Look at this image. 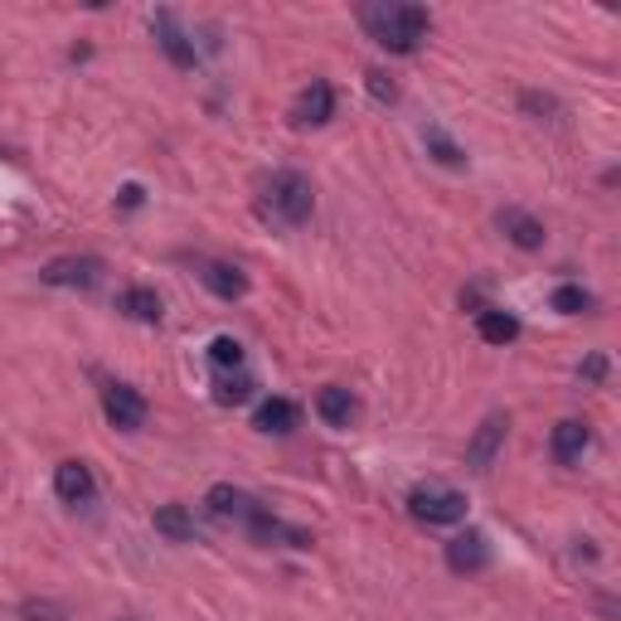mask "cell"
<instances>
[{"mask_svg":"<svg viewBox=\"0 0 621 621\" xmlns=\"http://www.w3.org/2000/svg\"><path fill=\"white\" fill-rule=\"evenodd\" d=\"M505 427H510V417H505V413H490L486 423L476 427L472 447H466V466H472L476 476H486L490 466H496V456H500V447H505Z\"/></svg>","mask_w":621,"mask_h":621,"instance_id":"6","label":"cell"},{"mask_svg":"<svg viewBox=\"0 0 621 621\" xmlns=\"http://www.w3.org/2000/svg\"><path fill=\"white\" fill-rule=\"evenodd\" d=\"M423 142H427V151H433V156L442 161V166H452V170H462V166H466V151L456 146L452 136L442 132V126H427V132H423Z\"/></svg>","mask_w":621,"mask_h":621,"instance_id":"21","label":"cell"},{"mask_svg":"<svg viewBox=\"0 0 621 621\" xmlns=\"http://www.w3.org/2000/svg\"><path fill=\"white\" fill-rule=\"evenodd\" d=\"M364 79H370V93L379 97V103H394V97H399V87H394V79H389L384 69H370Z\"/></svg>","mask_w":621,"mask_h":621,"instance_id":"25","label":"cell"},{"mask_svg":"<svg viewBox=\"0 0 621 621\" xmlns=\"http://www.w3.org/2000/svg\"><path fill=\"white\" fill-rule=\"evenodd\" d=\"M151 30H156V44L166 49V59L175 63V69H195V40H189V34L180 30V20L170 15V10H156V15H151Z\"/></svg>","mask_w":621,"mask_h":621,"instance_id":"9","label":"cell"},{"mask_svg":"<svg viewBox=\"0 0 621 621\" xmlns=\"http://www.w3.org/2000/svg\"><path fill=\"white\" fill-rule=\"evenodd\" d=\"M122 205H126V209L142 205V185H126V189H122Z\"/></svg>","mask_w":621,"mask_h":621,"instance_id":"28","label":"cell"},{"mask_svg":"<svg viewBox=\"0 0 621 621\" xmlns=\"http://www.w3.org/2000/svg\"><path fill=\"white\" fill-rule=\"evenodd\" d=\"M476 331H480V340H486V345H510V340H519V315L490 307V311L476 315Z\"/></svg>","mask_w":621,"mask_h":621,"instance_id":"19","label":"cell"},{"mask_svg":"<svg viewBox=\"0 0 621 621\" xmlns=\"http://www.w3.org/2000/svg\"><path fill=\"white\" fill-rule=\"evenodd\" d=\"M602 374H607V360H602V354H592V360L582 364V379H592V384H598Z\"/></svg>","mask_w":621,"mask_h":621,"instance_id":"27","label":"cell"},{"mask_svg":"<svg viewBox=\"0 0 621 621\" xmlns=\"http://www.w3.org/2000/svg\"><path fill=\"white\" fill-rule=\"evenodd\" d=\"M252 389H258V384H252L248 374H238V379H219V394H214V399H219V403H248V399H252Z\"/></svg>","mask_w":621,"mask_h":621,"instance_id":"24","label":"cell"},{"mask_svg":"<svg viewBox=\"0 0 621 621\" xmlns=\"http://www.w3.org/2000/svg\"><path fill=\"white\" fill-rule=\"evenodd\" d=\"M54 490H59V500H63V505H87V500L97 496V476H93V466H87V462H59Z\"/></svg>","mask_w":621,"mask_h":621,"instance_id":"12","label":"cell"},{"mask_svg":"<svg viewBox=\"0 0 621 621\" xmlns=\"http://www.w3.org/2000/svg\"><path fill=\"white\" fill-rule=\"evenodd\" d=\"M103 272H107V262L103 258H93V252H79V258H54V262H44V282L49 287H73V291H87V287H97L103 282Z\"/></svg>","mask_w":621,"mask_h":621,"instance_id":"4","label":"cell"},{"mask_svg":"<svg viewBox=\"0 0 621 621\" xmlns=\"http://www.w3.org/2000/svg\"><path fill=\"white\" fill-rule=\"evenodd\" d=\"M553 462L559 466H573V462H582V452L592 447V427L588 423H578V417H563L559 427H553Z\"/></svg>","mask_w":621,"mask_h":621,"instance_id":"13","label":"cell"},{"mask_svg":"<svg viewBox=\"0 0 621 621\" xmlns=\"http://www.w3.org/2000/svg\"><path fill=\"white\" fill-rule=\"evenodd\" d=\"M205 505H209L214 519H244V525H248V515L258 510V500H252L248 490H238V486H214L205 496Z\"/></svg>","mask_w":621,"mask_h":621,"instance_id":"16","label":"cell"},{"mask_svg":"<svg viewBox=\"0 0 621 621\" xmlns=\"http://www.w3.org/2000/svg\"><path fill=\"white\" fill-rule=\"evenodd\" d=\"M588 307H592V297H588V291H582V287H573V282L553 291V311H559V315H582Z\"/></svg>","mask_w":621,"mask_h":621,"instance_id":"23","label":"cell"},{"mask_svg":"<svg viewBox=\"0 0 621 621\" xmlns=\"http://www.w3.org/2000/svg\"><path fill=\"white\" fill-rule=\"evenodd\" d=\"M248 535L258 539V544H268V549H272V544H287V549H311V535H307V529L282 525V519H277V515H268V510H262V505L248 515Z\"/></svg>","mask_w":621,"mask_h":621,"instance_id":"10","label":"cell"},{"mask_svg":"<svg viewBox=\"0 0 621 621\" xmlns=\"http://www.w3.org/2000/svg\"><path fill=\"white\" fill-rule=\"evenodd\" d=\"M103 413L112 427H122V433H136V427L146 423V399L136 394L132 384H107L103 389Z\"/></svg>","mask_w":621,"mask_h":621,"instance_id":"7","label":"cell"},{"mask_svg":"<svg viewBox=\"0 0 621 621\" xmlns=\"http://www.w3.org/2000/svg\"><path fill=\"white\" fill-rule=\"evenodd\" d=\"M297 423H301V408L291 399H268L252 413V427H258V433H291Z\"/></svg>","mask_w":621,"mask_h":621,"instance_id":"17","label":"cell"},{"mask_svg":"<svg viewBox=\"0 0 621 621\" xmlns=\"http://www.w3.org/2000/svg\"><path fill=\"white\" fill-rule=\"evenodd\" d=\"M525 107H529V112H559V103H553V97H539V93H525Z\"/></svg>","mask_w":621,"mask_h":621,"instance_id":"26","label":"cell"},{"mask_svg":"<svg viewBox=\"0 0 621 621\" xmlns=\"http://www.w3.org/2000/svg\"><path fill=\"white\" fill-rule=\"evenodd\" d=\"M500 234L510 238L515 248H525V252H539L544 248V224L535 219V214H525V209H500Z\"/></svg>","mask_w":621,"mask_h":621,"instance_id":"14","label":"cell"},{"mask_svg":"<svg viewBox=\"0 0 621 621\" xmlns=\"http://www.w3.org/2000/svg\"><path fill=\"white\" fill-rule=\"evenodd\" d=\"M209 360L219 364V370H238V364H244V345H238L234 335H214L209 340Z\"/></svg>","mask_w":621,"mask_h":621,"instance_id":"22","label":"cell"},{"mask_svg":"<svg viewBox=\"0 0 621 621\" xmlns=\"http://www.w3.org/2000/svg\"><path fill=\"white\" fill-rule=\"evenodd\" d=\"M315 413H321V423H331V427H350L354 417H360V399L340 384H325L321 394H315Z\"/></svg>","mask_w":621,"mask_h":621,"instance_id":"15","label":"cell"},{"mask_svg":"<svg viewBox=\"0 0 621 621\" xmlns=\"http://www.w3.org/2000/svg\"><path fill=\"white\" fill-rule=\"evenodd\" d=\"M335 117V87L325 79H311L307 87H301V97L291 103V122L297 126H325Z\"/></svg>","mask_w":621,"mask_h":621,"instance_id":"8","label":"cell"},{"mask_svg":"<svg viewBox=\"0 0 621 621\" xmlns=\"http://www.w3.org/2000/svg\"><path fill=\"white\" fill-rule=\"evenodd\" d=\"M311 209H315V185L307 180L301 170H282V175H272V185H268V214L277 224H287V228H301L311 219Z\"/></svg>","mask_w":621,"mask_h":621,"instance_id":"2","label":"cell"},{"mask_svg":"<svg viewBox=\"0 0 621 621\" xmlns=\"http://www.w3.org/2000/svg\"><path fill=\"white\" fill-rule=\"evenodd\" d=\"M156 535H166L170 544H189L195 539V519H189L185 505H161L156 510Z\"/></svg>","mask_w":621,"mask_h":621,"instance_id":"20","label":"cell"},{"mask_svg":"<svg viewBox=\"0 0 621 621\" xmlns=\"http://www.w3.org/2000/svg\"><path fill=\"white\" fill-rule=\"evenodd\" d=\"M360 24L370 30V40L389 54H417L433 30V15L423 6H408V0H379V6L360 10Z\"/></svg>","mask_w":621,"mask_h":621,"instance_id":"1","label":"cell"},{"mask_svg":"<svg viewBox=\"0 0 621 621\" xmlns=\"http://www.w3.org/2000/svg\"><path fill=\"white\" fill-rule=\"evenodd\" d=\"M408 515L417 525H462L466 519V496L452 486H417L408 496Z\"/></svg>","mask_w":621,"mask_h":621,"instance_id":"3","label":"cell"},{"mask_svg":"<svg viewBox=\"0 0 621 621\" xmlns=\"http://www.w3.org/2000/svg\"><path fill=\"white\" fill-rule=\"evenodd\" d=\"M447 568L456 578H476L490 568V539L480 529H466V535H452L447 539Z\"/></svg>","mask_w":621,"mask_h":621,"instance_id":"5","label":"cell"},{"mask_svg":"<svg viewBox=\"0 0 621 621\" xmlns=\"http://www.w3.org/2000/svg\"><path fill=\"white\" fill-rule=\"evenodd\" d=\"M195 277H199V282H205L219 301H238V297H248V277H244V268H234V262L205 258V262L195 268Z\"/></svg>","mask_w":621,"mask_h":621,"instance_id":"11","label":"cell"},{"mask_svg":"<svg viewBox=\"0 0 621 621\" xmlns=\"http://www.w3.org/2000/svg\"><path fill=\"white\" fill-rule=\"evenodd\" d=\"M117 311L132 315V321H142V325H161V297L151 287H126L117 297Z\"/></svg>","mask_w":621,"mask_h":621,"instance_id":"18","label":"cell"}]
</instances>
